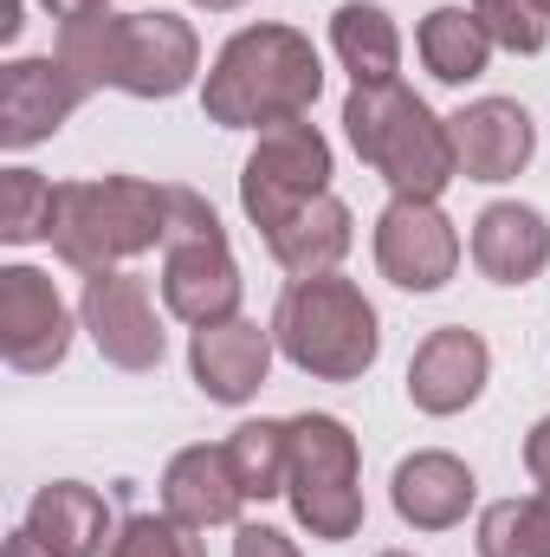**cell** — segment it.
Masks as SVG:
<instances>
[{"label": "cell", "instance_id": "8992f818", "mask_svg": "<svg viewBox=\"0 0 550 557\" xmlns=\"http://www.w3.org/2000/svg\"><path fill=\"white\" fill-rule=\"evenodd\" d=\"M162 305L182 324L240 318V267L221 234V214L195 188H168V240H162Z\"/></svg>", "mask_w": 550, "mask_h": 557}, {"label": "cell", "instance_id": "7c38bea8", "mask_svg": "<svg viewBox=\"0 0 550 557\" xmlns=\"http://www.w3.org/2000/svg\"><path fill=\"white\" fill-rule=\"evenodd\" d=\"M486 376H492L486 337L466 331V324H440V331H427L414 344L409 357V403L421 416H460V409L479 403Z\"/></svg>", "mask_w": 550, "mask_h": 557}, {"label": "cell", "instance_id": "4fadbf2b", "mask_svg": "<svg viewBox=\"0 0 550 557\" xmlns=\"http://www.w3.org/2000/svg\"><path fill=\"white\" fill-rule=\"evenodd\" d=\"M273 344L278 337L260 331L253 318H221V324H201L188 337V370H195V383H201L208 403L240 409V403L260 396V383L273 370Z\"/></svg>", "mask_w": 550, "mask_h": 557}, {"label": "cell", "instance_id": "d6a6232c", "mask_svg": "<svg viewBox=\"0 0 550 557\" xmlns=\"http://www.w3.org/2000/svg\"><path fill=\"white\" fill-rule=\"evenodd\" d=\"M195 7H208V13H234V7H247V0H195Z\"/></svg>", "mask_w": 550, "mask_h": 557}, {"label": "cell", "instance_id": "3957f363", "mask_svg": "<svg viewBox=\"0 0 550 557\" xmlns=\"http://www.w3.org/2000/svg\"><path fill=\"white\" fill-rule=\"evenodd\" d=\"M168 240V188L137 175H91L59 182L52 208V253L78 273H117L124 260L155 253Z\"/></svg>", "mask_w": 550, "mask_h": 557}, {"label": "cell", "instance_id": "1f68e13d", "mask_svg": "<svg viewBox=\"0 0 550 557\" xmlns=\"http://www.w3.org/2000/svg\"><path fill=\"white\" fill-rule=\"evenodd\" d=\"M20 33V0H0V39H13Z\"/></svg>", "mask_w": 550, "mask_h": 557}, {"label": "cell", "instance_id": "6da1fadb", "mask_svg": "<svg viewBox=\"0 0 550 557\" xmlns=\"http://www.w3.org/2000/svg\"><path fill=\"white\" fill-rule=\"evenodd\" d=\"M59 59L85 91L175 98L201 72V39L175 13H91L59 26Z\"/></svg>", "mask_w": 550, "mask_h": 557}, {"label": "cell", "instance_id": "9a60e30c", "mask_svg": "<svg viewBox=\"0 0 550 557\" xmlns=\"http://www.w3.org/2000/svg\"><path fill=\"white\" fill-rule=\"evenodd\" d=\"M447 137H453V162L466 182H512L538 149V124L512 98H479L447 117Z\"/></svg>", "mask_w": 550, "mask_h": 557}, {"label": "cell", "instance_id": "f1b7e54d", "mask_svg": "<svg viewBox=\"0 0 550 557\" xmlns=\"http://www.w3.org/2000/svg\"><path fill=\"white\" fill-rule=\"evenodd\" d=\"M525 473H532V480L550 493V416L538 421L532 434H525Z\"/></svg>", "mask_w": 550, "mask_h": 557}, {"label": "cell", "instance_id": "484cf974", "mask_svg": "<svg viewBox=\"0 0 550 557\" xmlns=\"http://www.w3.org/2000/svg\"><path fill=\"white\" fill-rule=\"evenodd\" d=\"M473 13H479V26H486V39L492 46H505V52H545L550 39V20L538 0H473Z\"/></svg>", "mask_w": 550, "mask_h": 557}, {"label": "cell", "instance_id": "d4e9b609", "mask_svg": "<svg viewBox=\"0 0 550 557\" xmlns=\"http://www.w3.org/2000/svg\"><path fill=\"white\" fill-rule=\"evenodd\" d=\"M52 208H59V182H46L39 169H7L0 175V240L7 247L52 240Z\"/></svg>", "mask_w": 550, "mask_h": 557}, {"label": "cell", "instance_id": "4dcf8cb0", "mask_svg": "<svg viewBox=\"0 0 550 557\" xmlns=\"http://www.w3.org/2000/svg\"><path fill=\"white\" fill-rule=\"evenodd\" d=\"M7 557H52V552H46V545H39V539H33L26 525H20V532L7 539Z\"/></svg>", "mask_w": 550, "mask_h": 557}, {"label": "cell", "instance_id": "7a4b0ae2", "mask_svg": "<svg viewBox=\"0 0 550 557\" xmlns=\"http://www.w3.org/2000/svg\"><path fill=\"white\" fill-rule=\"evenodd\" d=\"M317 91H324V59L298 26H240L201 85V111L221 131H273L304 117Z\"/></svg>", "mask_w": 550, "mask_h": 557}, {"label": "cell", "instance_id": "f546056e", "mask_svg": "<svg viewBox=\"0 0 550 557\" xmlns=\"http://www.w3.org/2000/svg\"><path fill=\"white\" fill-rule=\"evenodd\" d=\"M104 7H111V0H46V13H52V20H65V26H72V20L104 13Z\"/></svg>", "mask_w": 550, "mask_h": 557}, {"label": "cell", "instance_id": "277c9868", "mask_svg": "<svg viewBox=\"0 0 550 557\" xmlns=\"http://www.w3.org/2000/svg\"><path fill=\"white\" fill-rule=\"evenodd\" d=\"M343 131L350 149L409 201H440V188L460 175L447 117H434L409 85H357L343 98Z\"/></svg>", "mask_w": 550, "mask_h": 557}, {"label": "cell", "instance_id": "d6986e66", "mask_svg": "<svg viewBox=\"0 0 550 557\" xmlns=\"http://www.w3.org/2000/svg\"><path fill=\"white\" fill-rule=\"evenodd\" d=\"M26 532H33L52 557H111L104 552V539H111V506H104V493L85 486V480H52V486L33 493Z\"/></svg>", "mask_w": 550, "mask_h": 557}, {"label": "cell", "instance_id": "e575fe53", "mask_svg": "<svg viewBox=\"0 0 550 557\" xmlns=\"http://www.w3.org/2000/svg\"><path fill=\"white\" fill-rule=\"evenodd\" d=\"M538 7H545V13H550V0H538Z\"/></svg>", "mask_w": 550, "mask_h": 557}, {"label": "cell", "instance_id": "ffe728a7", "mask_svg": "<svg viewBox=\"0 0 550 557\" xmlns=\"http://www.w3.org/2000/svg\"><path fill=\"white\" fill-rule=\"evenodd\" d=\"M350 240H357V227H350V208H343L337 195H317L311 208H298L291 221H278L273 234H266L273 260H278L291 278L337 273V260L350 253Z\"/></svg>", "mask_w": 550, "mask_h": 557}, {"label": "cell", "instance_id": "cb8c5ba5", "mask_svg": "<svg viewBox=\"0 0 550 557\" xmlns=\"http://www.w3.org/2000/svg\"><path fill=\"white\" fill-rule=\"evenodd\" d=\"M479 557H550V493L479 512Z\"/></svg>", "mask_w": 550, "mask_h": 557}, {"label": "cell", "instance_id": "ac0fdd59", "mask_svg": "<svg viewBox=\"0 0 550 557\" xmlns=\"http://www.w3.org/2000/svg\"><path fill=\"white\" fill-rule=\"evenodd\" d=\"M247 506L234 467H227V447H182L162 473V512L208 532V525H234Z\"/></svg>", "mask_w": 550, "mask_h": 557}, {"label": "cell", "instance_id": "2e32d148", "mask_svg": "<svg viewBox=\"0 0 550 557\" xmlns=\"http://www.w3.org/2000/svg\"><path fill=\"white\" fill-rule=\"evenodd\" d=\"M473 493H479L473 467H466L460 454H440V447L409 454V460L396 467V480H389L396 519L414 525V532H453V525L473 512Z\"/></svg>", "mask_w": 550, "mask_h": 557}, {"label": "cell", "instance_id": "e0dca14e", "mask_svg": "<svg viewBox=\"0 0 550 557\" xmlns=\"http://www.w3.org/2000/svg\"><path fill=\"white\" fill-rule=\"evenodd\" d=\"M473 267L492 285H532L550 267V221L525 201H492L473 221Z\"/></svg>", "mask_w": 550, "mask_h": 557}, {"label": "cell", "instance_id": "52a82bcc", "mask_svg": "<svg viewBox=\"0 0 550 557\" xmlns=\"http://www.w3.org/2000/svg\"><path fill=\"white\" fill-rule=\"evenodd\" d=\"M285 499L298 525L324 545H343L363 532V454L357 434L337 416H298L291 421V480Z\"/></svg>", "mask_w": 550, "mask_h": 557}, {"label": "cell", "instance_id": "83f0119b", "mask_svg": "<svg viewBox=\"0 0 550 557\" xmlns=\"http://www.w3.org/2000/svg\"><path fill=\"white\" fill-rule=\"evenodd\" d=\"M234 557H298V545H291L278 525H260V519H253V525L234 532Z\"/></svg>", "mask_w": 550, "mask_h": 557}, {"label": "cell", "instance_id": "603a6c76", "mask_svg": "<svg viewBox=\"0 0 550 557\" xmlns=\"http://www.w3.org/2000/svg\"><path fill=\"white\" fill-rule=\"evenodd\" d=\"M227 467L247 499H278L291 480V421H240L227 434Z\"/></svg>", "mask_w": 550, "mask_h": 557}, {"label": "cell", "instance_id": "5bb4252c", "mask_svg": "<svg viewBox=\"0 0 550 557\" xmlns=\"http://www.w3.org/2000/svg\"><path fill=\"white\" fill-rule=\"evenodd\" d=\"M91 91L65 72V59H13L0 65V143L33 149L46 143Z\"/></svg>", "mask_w": 550, "mask_h": 557}, {"label": "cell", "instance_id": "ba28073f", "mask_svg": "<svg viewBox=\"0 0 550 557\" xmlns=\"http://www.w3.org/2000/svg\"><path fill=\"white\" fill-rule=\"evenodd\" d=\"M317 195H330V143H324V131L304 124V117L260 131L247 169H240V208H247V221L260 234H273L278 221H291Z\"/></svg>", "mask_w": 550, "mask_h": 557}, {"label": "cell", "instance_id": "30bf717a", "mask_svg": "<svg viewBox=\"0 0 550 557\" xmlns=\"http://www.w3.org/2000/svg\"><path fill=\"white\" fill-rule=\"evenodd\" d=\"M78 318L91 331V344L104 350V363L117 370H155L168 337H162V318H155V298L137 273H91L85 278V298H78Z\"/></svg>", "mask_w": 550, "mask_h": 557}, {"label": "cell", "instance_id": "5b68a950", "mask_svg": "<svg viewBox=\"0 0 550 557\" xmlns=\"http://www.w3.org/2000/svg\"><path fill=\"white\" fill-rule=\"evenodd\" d=\"M273 337L304 376L357 383L376 363V350H383V318L363 298V285L317 273V278H291L285 285V298L273 311Z\"/></svg>", "mask_w": 550, "mask_h": 557}, {"label": "cell", "instance_id": "836d02e7", "mask_svg": "<svg viewBox=\"0 0 550 557\" xmlns=\"http://www.w3.org/2000/svg\"><path fill=\"white\" fill-rule=\"evenodd\" d=\"M383 557H414V552H383Z\"/></svg>", "mask_w": 550, "mask_h": 557}, {"label": "cell", "instance_id": "8fae6325", "mask_svg": "<svg viewBox=\"0 0 550 557\" xmlns=\"http://www.w3.org/2000/svg\"><path fill=\"white\" fill-rule=\"evenodd\" d=\"M376 267L402 292H440L460 267V234L440 214V201H409L396 195L376 221Z\"/></svg>", "mask_w": 550, "mask_h": 557}, {"label": "cell", "instance_id": "44dd1931", "mask_svg": "<svg viewBox=\"0 0 550 557\" xmlns=\"http://www.w3.org/2000/svg\"><path fill=\"white\" fill-rule=\"evenodd\" d=\"M330 46L357 85H396L402 72V33L376 0H343L330 13Z\"/></svg>", "mask_w": 550, "mask_h": 557}, {"label": "cell", "instance_id": "9c48e42d", "mask_svg": "<svg viewBox=\"0 0 550 557\" xmlns=\"http://www.w3.org/2000/svg\"><path fill=\"white\" fill-rule=\"evenodd\" d=\"M72 350V311L39 267H0V357L20 376L59 370Z\"/></svg>", "mask_w": 550, "mask_h": 557}, {"label": "cell", "instance_id": "7402d4cb", "mask_svg": "<svg viewBox=\"0 0 550 557\" xmlns=\"http://www.w3.org/2000/svg\"><path fill=\"white\" fill-rule=\"evenodd\" d=\"M414 46H421V65L440 85H473L486 72V59H492V39H486V26H479L473 7H434L421 20Z\"/></svg>", "mask_w": 550, "mask_h": 557}, {"label": "cell", "instance_id": "4316f807", "mask_svg": "<svg viewBox=\"0 0 550 557\" xmlns=\"http://www.w3.org/2000/svg\"><path fill=\"white\" fill-rule=\"evenodd\" d=\"M111 557H208V545L195 539V525H182V519H155V512H137V519H124V532L111 539Z\"/></svg>", "mask_w": 550, "mask_h": 557}]
</instances>
